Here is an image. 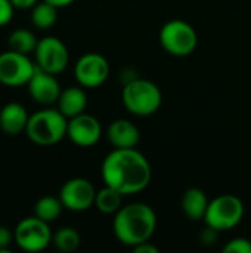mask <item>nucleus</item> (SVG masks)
Masks as SVG:
<instances>
[{
    "mask_svg": "<svg viewBox=\"0 0 251 253\" xmlns=\"http://www.w3.org/2000/svg\"><path fill=\"white\" fill-rule=\"evenodd\" d=\"M74 76L83 87H99L109 76V64L107 58L96 52H87L78 58L74 65Z\"/></svg>",
    "mask_w": 251,
    "mask_h": 253,
    "instance_id": "nucleus-10",
    "label": "nucleus"
},
{
    "mask_svg": "<svg viewBox=\"0 0 251 253\" xmlns=\"http://www.w3.org/2000/svg\"><path fill=\"white\" fill-rule=\"evenodd\" d=\"M132 251L135 253H158V248L155 245H152L151 242H145V243H141L135 248H132Z\"/></svg>",
    "mask_w": 251,
    "mask_h": 253,
    "instance_id": "nucleus-27",
    "label": "nucleus"
},
{
    "mask_svg": "<svg viewBox=\"0 0 251 253\" xmlns=\"http://www.w3.org/2000/svg\"><path fill=\"white\" fill-rule=\"evenodd\" d=\"M121 96L126 110L139 117H148L157 113L163 101L160 87L154 82L141 77L127 80Z\"/></svg>",
    "mask_w": 251,
    "mask_h": 253,
    "instance_id": "nucleus-4",
    "label": "nucleus"
},
{
    "mask_svg": "<svg viewBox=\"0 0 251 253\" xmlns=\"http://www.w3.org/2000/svg\"><path fill=\"white\" fill-rule=\"evenodd\" d=\"M101 175L104 184L115 188L123 196L143 191L152 178L148 159L136 148H114L105 156Z\"/></svg>",
    "mask_w": 251,
    "mask_h": 253,
    "instance_id": "nucleus-1",
    "label": "nucleus"
},
{
    "mask_svg": "<svg viewBox=\"0 0 251 253\" xmlns=\"http://www.w3.org/2000/svg\"><path fill=\"white\" fill-rule=\"evenodd\" d=\"M58 110L67 117V119H71V117H75L81 113L86 111V107H87V95L81 87L78 86H71V87H67L61 92L59 95V99H58Z\"/></svg>",
    "mask_w": 251,
    "mask_h": 253,
    "instance_id": "nucleus-16",
    "label": "nucleus"
},
{
    "mask_svg": "<svg viewBox=\"0 0 251 253\" xmlns=\"http://www.w3.org/2000/svg\"><path fill=\"white\" fill-rule=\"evenodd\" d=\"M58 19V7L46 0H38L31 7V22L38 30H49Z\"/></svg>",
    "mask_w": 251,
    "mask_h": 253,
    "instance_id": "nucleus-18",
    "label": "nucleus"
},
{
    "mask_svg": "<svg viewBox=\"0 0 251 253\" xmlns=\"http://www.w3.org/2000/svg\"><path fill=\"white\" fill-rule=\"evenodd\" d=\"M34 56L38 68L55 76L62 73L70 62V53L65 43L55 36L40 39L34 50Z\"/></svg>",
    "mask_w": 251,
    "mask_h": 253,
    "instance_id": "nucleus-9",
    "label": "nucleus"
},
{
    "mask_svg": "<svg viewBox=\"0 0 251 253\" xmlns=\"http://www.w3.org/2000/svg\"><path fill=\"white\" fill-rule=\"evenodd\" d=\"M68 119L58 108H43L30 116L27 138L40 147H50L67 136Z\"/></svg>",
    "mask_w": 251,
    "mask_h": 253,
    "instance_id": "nucleus-3",
    "label": "nucleus"
},
{
    "mask_svg": "<svg viewBox=\"0 0 251 253\" xmlns=\"http://www.w3.org/2000/svg\"><path fill=\"white\" fill-rule=\"evenodd\" d=\"M96 190L89 179L72 178L68 179L59 191V199L65 209L71 212H84L95 206Z\"/></svg>",
    "mask_w": 251,
    "mask_h": 253,
    "instance_id": "nucleus-11",
    "label": "nucleus"
},
{
    "mask_svg": "<svg viewBox=\"0 0 251 253\" xmlns=\"http://www.w3.org/2000/svg\"><path fill=\"white\" fill-rule=\"evenodd\" d=\"M30 96L41 105H52L56 104L61 95V86L56 80L55 74L43 71L36 65V71L30 82L27 83Z\"/></svg>",
    "mask_w": 251,
    "mask_h": 253,
    "instance_id": "nucleus-13",
    "label": "nucleus"
},
{
    "mask_svg": "<svg viewBox=\"0 0 251 253\" xmlns=\"http://www.w3.org/2000/svg\"><path fill=\"white\" fill-rule=\"evenodd\" d=\"M225 253H251V242L244 237L232 239L228 245L223 248Z\"/></svg>",
    "mask_w": 251,
    "mask_h": 253,
    "instance_id": "nucleus-23",
    "label": "nucleus"
},
{
    "mask_svg": "<svg viewBox=\"0 0 251 253\" xmlns=\"http://www.w3.org/2000/svg\"><path fill=\"white\" fill-rule=\"evenodd\" d=\"M30 114L19 102H7L0 110V129L9 136H16L25 132Z\"/></svg>",
    "mask_w": 251,
    "mask_h": 253,
    "instance_id": "nucleus-15",
    "label": "nucleus"
},
{
    "mask_svg": "<svg viewBox=\"0 0 251 253\" xmlns=\"http://www.w3.org/2000/svg\"><path fill=\"white\" fill-rule=\"evenodd\" d=\"M12 242H15L13 231H10L4 225H0V252H4L10 246Z\"/></svg>",
    "mask_w": 251,
    "mask_h": 253,
    "instance_id": "nucleus-25",
    "label": "nucleus"
},
{
    "mask_svg": "<svg viewBox=\"0 0 251 253\" xmlns=\"http://www.w3.org/2000/svg\"><path fill=\"white\" fill-rule=\"evenodd\" d=\"M67 136L70 141L78 147L87 148L93 147L96 142H99L102 136V126L101 122L86 111L68 119V127H67Z\"/></svg>",
    "mask_w": 251,
    "mask_h": 253,
    "instance_id": "nucleus-12",
    "label": "nucleus"
},
{
    "mask_svg": "<svg viewBox=\"0 0 251 253\" xmlns=\"http://www.w3.org/2000/svg\"><path fill=\"white\" fill-rule=\"evenodd\" d=\"M217 230H215V228H212V227H209V225H206V228L201 231V234H200V240H201V243L204 245V246H212L213 243H216V240H217Z\"/></svg>",
    "mask_w": 251,
    "mask_h": 253,
    "instance_id": "nucleus-26",
    "label": "nucleus"
},
{
    "mask_svg": "<svg viewBox=\"0 0 251 253\" xmlns=\"http://www.w3.org/2000/svg\"><path fill=\"white\" fill-rule=\"evenodd\" d=\"M7 43H9L10 50L19 52L24 55H30V53H34L38 40L36 39L33 31H30L27 28H16L9 34Z\"/></svg>",
    "mask_w": 251,
    "mask_h": 253,
    "instance_id": "nucleus-20",
    "label": "nucleus"
},
{
    "mask_svg": "<svg viewBox=\"0 0 251 253\" xmlns=\"http://www.w3.org/2000/svg\"><path fill=\"white\" fill-rule=\"evenodd\" d=\"M36 71V62L28 55L7 50L0 53V83L9 87L27 86Z\"/></svg>",
    "mask_w": 251,
    "mask_h": 253,
    "instance_id": "nucleus-8",
    "label": "nucleus"
},
{
    "mask_svg": "<svg viewBox=\"0 0 251 253\" xmlns=\"http://www.w3.org/2000/svg\"><path fill=\"white\" fill-rule=\"evenodd\" d=\"M62 209H64V205L59 197L44 196V197H40L37 203L34 205V215L43 219L44 222L50 224L59 218Z\"/></svg>",
    "mask_w": 251,
    "mask_h": 253,
    "instance_id": "nucleus-21",
    "label": "nucleus"
},
{
    "mask_svg": "<svg viewBox=\"0 0 251 253\" xmlns=\"http://www.w3.org/2000/svg\"><path fill=\"white\" fill-rule=\"evenodd\" d=\"M244 218V205L234 194H222L209 202L204 216L206 225L220 231L232 230Z\"/></svg>",
    "mask_w": 251,
    "mask_h": 253,
    "instance_id": "nucleus-5",
    "label": "nucleus"
},
{
    "mask_svg": "<svg viewBox=\"0 0 251 253\" xmlns=\"http://www.w3.org/2000/svg\"><path fill=\"white\" fill-rule=\"evenodd\" d=\"M46 1H49L50 4H53V6H56V7L59 9V7L70 6V4H71V3H74L75 0H46Z\"/></svg>",
    "mask_w": 251,
    "mask_h": 253,
    "instance_id": "nucleus-29",
    "label": "nucleus"
},
{
    "mask_svg": "<svg viewBox=\"0 0 251 253\" xmlns=\"http://www.w3.org/2000/svg\"><path fill=\"white\" fill-rule=\"evenodd\" d=\"M13 236L15 243L21 251L37 253L44 251L52 243L53 233L49 227V222H44L34 215L21 219L13 230Z\"/></svg>",
    "mask_w": 251,
    "mask_h": 253,
    "instance_id": "nucleus-7",
    "label": "nucleus"
},
{
    "mask_svg": "<svg viewBox=\"0 0 251 253\" xmlns=\"http://www.w3.org/2000/svg\"><path fill=\"white\" fill-rule=\"evenodd\" d=\"M157 230V213L146 203L121 206L114 215L112 231L115 239L129 248L149 242Z\"/></svg>",
    "mask_w": 251,
    "mask_h": 253,
    "instance_id": "nucleus-2",
    "label": "nucleus"
},
{
    "mask_svg": "<svg viewBox=\"0 0 251 253\" xmlns=\"http://www.w3.org/2000/svg\"><path fill=\"white\" fill-rule=\"evenodd\" d=\"M209 199L200 188H188L180 200L183 215L191 221H203L209 208Z\"/></svg>",
    "mask_w": 251,
    "mask_h": 253,
    "instance_id": "nucleus-17",
    "label": "nucleus"
},
{
    "mask_svg": "<svg viewBox=\"0 0 251 253\" xmlns=\"http://www.w3.org/2000/svg\"><path fill=\"white\" fill-rule=\"evenodd\" d=\"M15 9H31L38 0H10Z\"/></svg>",
    "mask_w": 251,
    "mask_h": 253,
    "instance_id": "nucleus-28",
    "label": "nucleus"
},
{
    "mask_svg": "<svg viewBox=\"0 0 251 253\" xmlns=\"http://www.w3.org/2000/svg\"><path fill=\"white\" fill-rule=\"evenodd\" d=\"M107 138L114 148H136L141 141V132L130 120L117 119L109 123Z\"/></svg>",
    "mask_w": 251,
    "mask_h": 253,
    "instance_id": "nucleus-14",
    "label": "nucleus"
},
{
    "mask_svg": "<svg viewBox=\"0 0 251 253\" xmlns=\"http://www.w3.org/2000/svg\"><path fill=\"white\" fill-rule=\"evenodd\" d=\"M160 43L163 49L173 56H188L191 55L198 43V36L195 28L182 19L167 21L160 30Z\"/></svg>",
    "mask_w": 251,
    "mask_h": 253,
    "instance_id": "nucleus-6",
    "label": "nucleus"
},
{
    "mask_svg": "<svg viewBox=\"0 0 251 253\" xmlns=\"http://www.w3.org/2000/svg\"><path fill=\"white\" fill-rule=\"evenodd\" d=\"M121 200H123V194L120 191H117L115 188L112 187H108L105 185L104 188H101L98 193H96V199H95V206L96 209L101 212V213H105V215H115L120 208L123 206L121 205Z\"/></svg>",
    "mask_w": 251,
    "mask_h": 253,
    "instance_id": "nucleus-19",
    "label": "nucleus"
},
{
    "mask_svg": "<svg viewBox=\"0 0 251 253\" xmlns=\"http://www.w3.org/2000/svg\"><path fill=\"white\" fill-rule=\"evenodd\" d=\"M15 6L10 0H0V27L7 25L13 18Z\"/></svg>",
    "mask_w": 251,
    "mask_h": 253,
    "instance_id": "nucleus-24",
    "label": "nucleus"
},
{
    "mask_svg": "<svg viewBox=\"0 0 251 253\" xmlns=\"http://www.w3.org/2000/svg\"><path fill=\"white\" fill-rule=\"evenodd\" d=\"M81 237L78 231L72 227H62L53 233L52 245L62 253H71L78 249Z\"/></svg>",
    "mask_w": 251,
    "mask_h": 253,
    "instance_id": "nucleus-22",
    "label": "nucleus"
}]
</instances>
